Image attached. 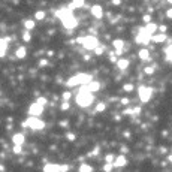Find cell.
<instances>
[{
	"mask_svg": "<svg viewBox=\"0 0 172 172\" xmlns=\"http://www.w3.org/2000/svg\"><path fill=\"white\" fill-rule=\"evenodd\" d=\"M166 2H168V3H172V0H166Z\"/></svg>",
	"mask_w": 172,
	"mask_h": 172,
	"instance_id": "46",
	"label": "cell"
},
{
	"mask_svg": "<svg viewBox=\"0 0 172 172\" xmlns=\"http://www.w3.org/2000/svg\"><path fill=\"white\" fill-rule=\"evenodd\" d=\"M151 39H153V34L150 33L145 27L139 29V32H138L136 37H135L136 44H139V45H148L150 42H151Z\"/></svg>",
	"mask_w": 172,
	"mask_h": 172,
	"instance_id": "6",
	"label": "cell"
},
{
	"mask_svg": "<svg viewBox=\"0 0 172 172\" xmlns=\"http://www.w3.org/2000/svg\"><path fill=\"white\" fill-rule=\"evenodd\" d=\"M127 163V159L124 156H118V157H115L114 160V166H118V168H121V166H124Z\"/></svg>",
	"mask_w": 172,
	"mask_h": 172,
	"instance_id": "18",
	"label": "cell"
},
{
	"mask_svg": "<svg viewBox=\"0 0 172 172\" xmlns=\"http://www.w3.org/2000/svg\"><path fill=\"white\" fill-rule=\"evenodd\" d=\"M112 45H114L115 54H117V56H121V54H123V49H124V41L115 39L114 42H112Z\"/></svg>",
	"mask_w": 172,
	"mask_h": 172,
	"instance_id": "9",
	"label": "cell"
},
{
	"mask_svg": "<svg viewBox=\"0 0 172 172\" xmlns=\"http://www.w3.org/2000/svg\"><path fill=\"white\" fill-rule=\"evenodd\" d=\"M114 160H115L114 154H108V156L105 157V162H106V163H114Z\"/></svg>",
	"mask_w": 172,
	"mask_h": 172,
	"instance_id": "31",
	"label": "cell"
},
{
	"mask_svg": "<svg viewBox=\"0 0 172 172\" xmlns=\"http://www.w3.org/2000/svg\"><path fill=\"white\" fill-rule=\"evenodd\" d=\"M87 87H88V90L92 93H96V92H99L100 90V82L99 81H90L88 84H87Z\"/></svg>",
	"mask_w": 172,
	"mask_h": 172,
	"instance_id": "13",
	"label": "cell"
},
{
	"mask_svg": "<svg viewBox=\"0 0 172 172\" xmlns=\"http://www.w3.org/2000/svg\"><path fill=\"white\" fill-rule=\"evenodd\" d=\"M145 29H147L151 34H154L157 30H159V25H157L156 23H151V21H150V23H147V27H145Z\"/></svg>",
	"mask_w": 172,
	"mask_h": 172,
	"instance_id": "20",
	"label": "cell"
},
{
	"mask_svg": "<svg viewBox=\"0 0 172 172\" xmlns=\"http://www.w3.org/2000/svg\"><path fill=\"white\" fill-rule=\"evenodd\" d=\"M97 154H99V147H96V148L93 150V151L90 153V154H88V156L92 157V156H97Z\"/></svg>",
	"mask_w": 172,
	"mask_h": 172,
	"instance_id": "39",
	"label": "cell"
},
{
	"mask_svg": "<svg viewBox=\"0 0 172 172\" xmlns=\"http://www.w3.org/2000/svg\"><path fill=\"white\" fill-rule=\"evenodd\" d=\"M112 168H114V163H106V165L103 166V171L109 172V171H112Z\"/></svg>",
	"mask_w": 172,
	"mask_h": 172,
	"instance_id": "30",
	"label": "cell"
},
{
	"mask_svg": "<svg viewBox=\"0 0 172 172\" xmlns=\"http://www.w3.org/2000/svg\"><path fill=\"white\" fill-rule=\"evenodd\" d=\"M166 17H168V18H172V8L166 11Z\"/></svg>",
	"mask_w": 172,
	"mask_h": 172,
	"instance_id": "42",
	"label": "cell"
},
{
	"mask_svg": "<svg viewBox=\"0 0 172 172\" xmlns=\"http://www.w3.org/2000/svg\"><path fill=\"white\" fill-rule=\"evenodd\" d=\"M24 141H25V136H24L23 133H15V135L12 136V142H14L15 145H23Z\"/></svg>",
	"mask_w": 172,
	"mask_h": 172,
	"instance_id": "11",
	"label": "cell"
},
{
	"mask_svg": "<svg viewBox=\"0 0 172 172\" xmlns=\"http://www.w3.org/2000/svg\"><path fill=\"white\" fill-rule=\"evenodd\" d=\"M14 153H15V154H21V153H23L21 145H15V144H14Z\"/></svg>",
	"mask_w": 172,
	"mask_h": 172,
	"instance_id": "32",
	"label": "cell"
},
{
	"mask_svg": "<svg viewBox=\"0 0 172 172\" xmlns=\"http://www.w3.org/2000/svg\"><path fill=\"white\" fill-rule=\"evenodd\" d=\"M66 109H69V102L68 100H64L63 105H61V111H66Z\"/></svg>",
	"mask_w": 172,
	"mask_h": 172,
	"instance_id": "38",
	"label": "cell"
},
{
	"mask_svg": "<svg viewBox=\"0 0 172 172\" xmlns=\"http://www.w3.org/2000/svg\"><path fill=\"white\" fill-rule=\"evenodd\" d=\"M144 72H145L147 75H153V73H154V68H153V66H148V68L144 69Z\"/></svg>",
	"mask_w": 172,
	"mask_h": 172,
	"instance_id": "33",
	"label": "cell"
},
{
	"mask_svg": "<svg viewBox=\"0 0 172 172\" xmlns=\"http://www.w3.org/2000/svg\"><path fill=\"white\" fill-rule=\"evenodd\" d=\"M75 133H72V132H68V133H66V139H68V141H70V142H73V141H75Z\"/></svg>",
	"mask_w": 172,
	"mask_h": 172,
	"instance_id": "29",
	"label": "cell"
},
{
	"mask_svg": "<svg viewBox=\"0 0 172 172\" xmlns=\"http://www.w3.org/2000/svg\"><path fill=\"white\" fill-rule=\"evenodd\" d=\"M120 3H121V0H112V5H117L118 6Z\"/></svg>",
	"mask_w": 172,
	"mask_h": 172,
	"instance_id": "45",
	"label": "cell"
},
{
	"mask_svg": "<svg viewBox=\"0 0 172 172\" xmlns=\"http://www.w3.org/2000/svg\"><path fill=\"white\" fill-rule=\"evenodd\" d=\"M138 93H139V99H141V102L147 103L150 102V99H151V96H153V88L151 87H139V90H138Z\"/></svg>",
	"mask_w": 172,
	"mask_h": 172,
	"instance_id": "7",
	"label": "cell"
},
{
	"mask_svg": "<svg viewBox=\"0 0 172 172\" xmlns=\"http://www.w3.org/2000/svg\"><path fill=\"white\" fill-rule=\"evenodd\" d=\"M93 78L87 73H78L75 76H70L68 81H66V85L68 87H76V85H82V84H88Z\"/></svg>",
	"mask_w": 172,
	"mask_h": 172,
	"instance_id": "4",
	"label": "cell"
},
{
	"mask_svg": "<svg viewBox=\"0 0 172 172\" xmlns=\"http://www.w3.org/2000/svg\"><path fill=\"white\" fill-rule=\"evenodd\" d=\"M106 109V105L103 102H100V103H97V106H96V111L97 112H102V111H105Z\"/></svg>",
	"mask_w": 172,
	"mask_h": 172,
	"instance_id": "27",
	"label": "cell"
},
{
	"mask_svg": "<svg viewBox=\"0 0 172 172\" xmlns=\"http://www.w3.org/2000/svg\"><path fill=\"white\" fill-rule=\"evenodd\" d=\"M44 112V105L34 102L29 106V115H34V117H39V115Z\"/></svg>",
	"mask_w": 172,
	"mask_h": 172,
	"instance_id": "8",
	"label": "cell"
},
{
	"mask_svg": "<svg viewBox=\"0 0 172 172\" xmlns=\"http://www.w3.org/2000/svg\"><path fill=\"white\" fill-rule=\"evenodd\" d=\"M80 171L81 172H92L93 168L90 166V165H87V163H82V165L80 166Z\"/></svg>",
	"mask_w": 172,
	"mask_h": 172,
	"instance_id": "26",
	"label": "cell"
},
{
	"mask_svg": "<svg viewBox=\"0 0 172 172\" xmlns=\"http://www.w3.org/2000/svg\"><path fill=\"white\" fill-rule=\"evenodd\" d=\"M37 103H41V105H44L45 106L46 103H48V100H46V97H37V100H36Z\"/></svg>",
	"mask_w": 172,
	"mask_h": 172,
	"instance_id": "34",
	"label": "cell"
},
{
	"mask_svg": "<svg viewBox=\"0 0 172 172\" xmlns=\"http://www.w3.org/2000/svg\"><path fill=\"white\" fill-rule=\"evenodd\" d=\"M159 30H160L162 33H166V30H168V27L163 24V25H159Z\"/></svg>",
	"mask_w": 172,
	"mask_h": 172,
	"instance_id": "40",
	"label": "cell"
},
{
	"mask_svg": "<svg viewBox=\"0 0 172 172\" xmlns=\"http://www.w3.org/2000/svg\"><path fill=\"white\" fill-rule=\"evenodd\" d=\"M45 11H37L34 14V20L36 21H42V20H45Z\"/></svg>",
	"mask_w": 172,
	"mask_h": 172,
	"instance_id": "23",
	"label": "cell"
},
{
	"mask_svg": "<svg viewBox=\"0 0 172 172\" xmlns=\"http://www.w3.org/2000/svg\"><path fill=\"white\" fill-rule=\"evenodd\" d=\"M139 58H141V60H150V51L147 48L139 49Z\"/></svg>",
	"mask_w": 172,
	"mask_h": 172,
	"instance_id": "21",
	"label": "cell"
},
{
	"mask_svg": "<svg viewBox=\"0 0 172 172\" xmlns=\"http://www.w3.org/2000/svg\"><path fill=\"white\" fill-rule=\"evenodd\" d=\"M8 42H9V39H8V37H3V39H2V46H0V56H2V57H5V56H6Z\"/></svg>",
	"mask_w": 172,
	"mask_h": 172,
	"instance_id": "14",
	"label": "cell"
},
{
	"mask_svg": "<svg viewBox=\"0 0 172 172\" xmlns=\"http://www.w3.org/2000/svg\"><path fill=\"white\" fill-rule=\"evenodd\" d=\"M94 53H96L97 56H100V54L103 53V46H102V45H99L97 48H96V49H94Z\"/></svg>",
	"mask_w": 172,
	"mask_h": 172,
	"instance_id": "36",
	"label": "cell"
},
{
	"mask_svg": "<svg viewBox=\"0 0 172 172\" xmlns=\"http://www.w3.org/2000/svg\"><path fill=\"white\" fill-rule=\"evenodd\" d=\"M123 90L126 93L133 92V84H124V85H123Z\"/></svg>",
	"mask_w": 172,
	"mask_h": 172,
	"instance_id": "28",
	"label": "cell"
},
{
	"mask_svg": "<svg viewBox=\"0 0 172 172\" xmlns=\"http://www.w3.org/2000/svg\"><path fill=\"white\" fill-rule=\"evenodd\" d=\"M92 15L94 17V18H97V20H100L103 17V9L100 5H94V6H92Z\"/></svg>",
	"mask_w": 172,
	"mask_h": 172,
	"instance_id": "10",
	"label": "cell"
},
{
	"mask_svg": "<svg viewBox=\"0 0 172 172\" xmlns=\"http://www.w3.org/2000/svg\"><path fill=\"white\" fill-rule=\"evenodd\" d=\"M117 68L120 69V70H126V69L129 68V60H126V58L117 60Z\"/></svg>",
	"mask_w": 172,
	"mask_h": 172,
	"instance_id": "16",
	"label": "cell"
},
{
	"mask_svg": "<svg viewBox=\"0 0 172 172\" xmlns=\"http://www.w3.org/2000/svg\"><path fill=\"white\" fill-rule=\"evenodd\" d=\"M76 42L82 45V48H85V49H88V51H94L97 46H99V39L96 37V36H93V34H88V36H82V37H78L76 39Z\"/></svg>",
	"mask_w": 172,
	"mask_h": 172,
	"instance_id": "3",
	"label": "cell"
},
{
	"mask_svg": "<svg viewBox=\"0 0 172 172\" xmlns=\"http://www.w3.org/2000/svg\"><path fill=\"white\" fill-rule=\"evenodd\" d=\"M21 37H23L24 42H30V41H32V33H30V30L25 29L23 32V34H21Z\"/></svg>",
	"mask_w": 172,
	"mask_h": 172,
	"instance_id": "22",
	"label": "cell"
},
{
	"mask_svg": "<svg viewBox=\"0 0 172 172\" xmlns=\"http://www.w3.org/2000/svg\"><path fill=\"white\" fill-rule=\"evenodd\" d=\"M23 127H30L33 130H42L45 127V123L41 118L34 117V115H29V118L23 123Z\"/></svg>",
	"mask_w": 172,
	"mask_h": 172,
	"instance_id": "5",
	"label": "cell"
},
{
	"mask_svg": "<svg viewBox=\"0 0 172 172\" xmlns=\"http://www.w3.org/2000/svg\"><path fill=\"white\" fill-rule=\"evenodd\" d=\"M24 27L27 30H33L34 29V21L33 20H24Z\"/></svg>",
	"mask_w": 172,
	"mask_h": 172,
	"instance_id": "24",
	"label": "cell"
},
{
	"mask_svg": "<svg viewBox=\"0 0 172 172\" xmlns=\"http://www.w3.org/2000/svg\"><path fill=\"white\" fill-rule=\"evenodd\" d=\"M153 42H156V44H160V42H165L166 41V33H159V34H153V39H151Z\"/></svg>",
	"mask_w": 172,
	"mask_h": 172,
	"instance_id": "15",
	"label": "cell"
},
{
	"mask_svg": "<svg viewBox=\"0 0 172 172\" xmlns=\"http://www.w3.org/2000/svg\"><path fill=\"white\" fill-rule=\"evenodd\" d=\"M109 60H111L112 63H117V58H115V56H114V54H111V58H109Z\"/></svg>",
	"mask_w": 172,
	"mask_h": 172,
	"instance_id": "44",
	"label": "cell"
},
{
	"mask_svg": "<svg viewBox=\"0 0 172 172\" xmlns=\"http://www.w3.org/2000/svg\"><path fill=\"white\" fill-rule=\"evenodd\" d=\"M76 105L81 106V108H87V106H90L94 100V96H93L92 92H88V90H80V93L76 94Z\"/></svg>",
	"mask_w": 172,
	"mask_h": 172,
	"instance_id": "2",
	"label": "cell"
},
{
	"mask_svg": "<svg viewBox=\"0 0 172 172\" xmlns=\"http://www.w3.org/2000/svg\"><path fill=\"white\" fill-rule=\"evenodd\" d=\"M84 3H85L84 0H73V2H72V3L69 5L68 8H69V9H72V11H73L75 8H82V6H84Z\"/></svg>",
	"mask_w": 172,
	"mask_h": 172,
	"instance_id": "19",
	"label": "cell"
},
{
	"mask_svg": "<svg viewBox=\"0 0 172 172\" xmlns=\"http://www.w3.org/2000/svg\"><path fill=\"white\" fill-rule=\"evenodd\" d=\"M46 64H48V60H46V58H41V60H39V68H44Z\"/></svg>",
	"mask_w": 172,
	"mask_h": 172,
	"instance_id": "35",
	"label": "cell"
},
{
	"mask_svg": "<svg viewBox=\"0 0 172 172\" xmlns=\"http://www.w3.org/2000/svg\"><path fill=\"white\" fill-rule=\"evenodd\" d=\"M27 56V49H25V46H18L17 48V51H15V57L17 58H24Z\"/></svg>",
	"mask_w": 172,
	"mask_h": 172,
	"instance_id": "17",
	"label": "cell"
},
{
	"mask_svg": "<svg viewBox=\"0 0 172 172\" xmlns=\"http://www.w3.org/2000/svg\"><path fill=\"white\" fill-rule=\"evenodd\" d=\"M57 17L61 20V24H63L66 29H69V30H72V29H75V27L78 25L76 18L73 17L72 9H69V8H63V9L57 11Z\"/></svg>",
	"mask_w": 172,
	"mask_h": 172,
	"instance_id": "1",
	"label": "cell"
},
{
	"mask_svg": "<svg viewBox=\"0 0 172 172\" xmlns=\"http://www.w3.org/2000/svg\"><path fill=\"white\" fill-rule=\"evenodd\" d=\"M142 20H144L145 23H150V21H151V17H150V15H144V18H142Z\"/></svg>",
	"mask_w": 172,
	"mask_h": 172,
	"instance_id": "41",
	"label": "cell"
},
{
	"mask_svg": "<svg viewBox=\"0 0 172 172\" xmlns=\"http://www.w3.org/2000/svg\"><path fill=\"white\" fill-rule=\"evenodd\" d=\"M70 96H72V94L69 92H64L63 93V100H70Z\"/></svg>",
	"mask_w": 172,
	"mask_h": 172,
	"instance_id": "37",
	"label": "cell"
},
{
	"mask_svg": "<svg viewBox=\"0 0 172 172\" xmlns=\"http://www.w3.org/2000/svg\"><path fill=\"white\" fill-rule=\"evenodd\" d=\"M44 171H46V172H56V171H61V165H58V163H48V165H45V168H44Z\"/></svg>",
	"mask_w": 172,
	"mask_h": 172,
	"instance_id": "12",
	"label": "cell"
},
{
	"mask_svg": "<svg viewBox=\"0 0 172 172\" xmlns=\"http://www.w3.org/2000/svg\"><path fill=\"white\" fill-rule=\"evenodd\" d=\"M127 103H129V99L127 97H123L121 99V105H127Z\"/></svg>",
	"mask_w": 172,
	"mask_h": 172,
	"instance_id": "43",
	"label": "cell"
},
{
	"mask_svg": "<svg viewBox=\"0 0 172 172\" xmlns=\"http://www.w3.org/2000/svg\"><path fill=\"white\" fill-rule=\"evenodd\" d=\"M165 56H166V60L168 61H172V45H169L165 49Z\"/></svg>",
	"mask_w": 172,
	"mask_h": 172,
	"instance_id": "25",
	"label": "cell"
}]
</instances>
